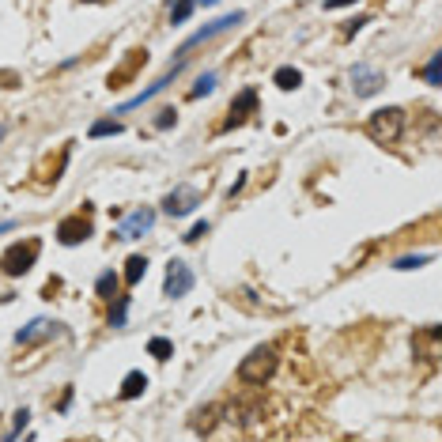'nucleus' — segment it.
<instances>
[{"label":"nucleus","instance_id":"23","mask_svg":"<svg viewBox=\"0 0 442 442\" xmlns=\"http://www.w3.org/2000/svg\"><path fill=\"white\" fill-rule=\"evenodd\" d=\"M174 122H178V110H174V106H166V110H159V117H155V128H171Z\"/></svg>","mask_w":442,"mask_h":442},{"label":"nucleus","instance_id":"12","mask_svg":"<svg viewBox=\"0 0 442 442\" xmlns=\"http://www.w3.org/2000/svg\"><path fill=\"white\" fill-rule=\"evenodd\" d=\"M50 321H42V318H38V321H30V325L27 329H19V333H15V344H35V340H42V336L46 333H50Z\"/></svg>","mask_w":442,"mask_h":442},{"label":"nucleus","instance_id":"11","mask_svg":"<svg viewBox=\"0 0 442 442\" xmlns=\"http://www.w3.org/2000/svg\"><path fill=\"white\" fill-rule=\"evenodd\" d=\"M144 390H148V374H144V371H128L125 382H122V397L133 401V397H140Z\"/></svg>","mask_w":442,"mask_h":442},{"label":"nucleus","instance_id":"20","mask_svg":"<svg viewBox=\"0 0 442 442\" xmlns=\"http://www.w3.org/2000/svg\"><path fill=\"white\" fill-rule=\"evenodd\" d=\"M148 352H151V356H155V359H171V356H174V344L166 340V336H151Z\"/></svg>","mask_w":442,"mask_h":442},{"label":"nucleus","instance_id":"10","mask_svg":"<svg viewBox=\"0 0 442 442\" xmlns=\"http://www.w3.org/2000/svg\"><path fill=\"white\" fill-rule=\"evenodd\" d=\"M253 110H257V91H242L235 102H231V117L223 122V128H235V125H242L246 117L253 114Z\"/></svg>","mask_w":442,"mask_h":442},{"label":"nucleus","instance_id":"19","mask_svg":"<svg viewBox=\"0 0 442 442\" xmlns=\"http://www.w3.org/2000/svg\"><path fill=\"white\" fill-rule=\"evenodd\" d=\"M193 8H197L193 0H174V8H171V23H174V27H182V23L189 19V15H193Z\"/></svg>","mask_w":442,"mask_h":442},{"label":"nucleus","instance_id":"4","mask_svg":"<svg viewBox=\"0 0 442 442\" xmlns=\"http://www.w3.org/2000/svg\"><path fill=\"white\" fill-rule=\"evenodd\" d=\"M246 19V15L242 12H231V15H223V19H215V23H208V27H200L197 30V35H193V38H186V42H182L178 46V57L182 61H186L189 57V53L193 50H197V46H204V42H212V38L215 35H223V30H231V27H238V23H242Z\"/></svg>","mask_w":442,"mask_h":442},{"label":"nucleus","instance_id":"31","mask_svg":"<svg viewBox=\"0 0 442 442\" xmlns=\"http://www.w3.org/2000/svg\"><path fill=\"white\" fill-rule=\"evenodd\" d=\"M4 133H8V128H0V140H4Z\"/></svg>","mask_w":442,"mask_h":442},{"label":"nucleus","instance_id":"29","mask_svg":"<svg viewBox=\"0 0 442 442\" xmlns=\"http://www.w3.org/2000/svg\"><path fill=\"white\" fill-rule=\"evenodd\" d=\"M12 227H15V223H12V220H4V223H0V235H4V231H12Z\"/></svg>","mask_w":442,"mask_h":442},{"label":"nucleus","instance_id":"15","mask_svg":"<svg viewBox=\"0 0 442 442\" xmlns=\"http://www.w3.org/2000/svg\"><path fill=\"white\" fill-rule=\"evenodd\" d=\"M272 84L280 87V91H295V87L302 84L299 68H276V76H272Z\"/></svg>","mask_w":442,"mask_h":442},{"label":"nucleus","instance_id":"25","mask_svg":"<svg viewBox=\"0 0 442 442\" xmlns=\"http://www.w3.org/2000/svg\"><path fill=\"white\" fill-rule=\"evenodd\" d=\"M423 79H427V84H439V53L427 61V68H423Z\"/></svg>","mask_w":442,"mask_h":442},{"label":"nucleus","instance_id":"26","mask_svg":"<svg viewBox=\"0 0 442 442\" xmlns=\"http://www.w3.org/2000/svg\"><path fill=\"white\" fill-rule=\"evenodd\" d=\"M27 416H30V412H27V408H19V412H15V431H12V439H15V435H19V431H23V427H27Z\"/></svg>","mask_w":442,"mask_h":442},{"label":"nucleus","instance_id":"22","mask_svg":"<svg viewBox=\"0 0 442 442\" xmlns=\"http://www.w3.org/2000/svg\"><path fill=\"white\" fill-rule=\"evenodd\" d=\"M427 261H431V253H416V257H397V261H393V269L408 272V269H420V265H427Z\"/></svg>","mask_w":442,"mask_h":442},{"label":"nucleus","instance_id":"18","mask_svg":"<svg viewBox=\"0 0 442 442\" xmlns=\"http://www.w3.org/2000/svg\"><path fill=\"white\" fill-rule=\"evenodd\" d=\"M215 91V72H204V76L193 84V91H189V99H204V95H212Z\"/></svg>","mask_w":442,"mask_h":442},{"label":"nucleus","instance_id":"27","mask_svg":"<svg viewBox=\"0 0 442 442\" xmlns=\"http://www.w3.org/2000/svg\"><path fill=\"white\" fill-rule=\"evenodd\" d=\"M367 23H371V19H367V15H359V19H352V23H348V35H356V30H363Z\"/></svg>","mask_w":442,"mask_h":442},{"label":"nucleus","instance_id":"3","mask_svg":"<svg viewBox=\"0 0 442 442\" xmlns=\"http://www.w3.org/2000/svg\"><path fill=\"white\" fill-rule=\"evenodd\" d=\"M38 253H42V242H38V238L15 242V246L4 250V257H0V269H4V276H23V272H30V265L38 261Z\"/></svg>","mask_w":442,"mask_h":442},{"label":"nucleus","instance_id":"1","mask_svg":"<svg viewBox=\"0 0 442 442\" xmlns=\"http://www.w3.org/2000/svg\"><path fill=\"white\" fill-rule=\"evenodd\" d=\"M272 371H276V348H272V344L253 348L250 356L238 363V378H242L246 385H265L272 378Z\"/></svg>","mask_w":442,"mask_h":442},{"label":"nucleus","instance_id":"6","mask_svg":"<svg viewBox=\"0 0 442 442\" xmlns=\"http://www.w3.org/2000/svg\"><path fill=\"white\" fill-rule=\"evenodd\" d=\"M197 204H200V189H197V186H178L174 193H166V200H163V212L178 220V215H189Z\"/></svg>","mask_w":442,"mask_h":442},{"label":"nucleus","instance_id":"30","mask_svg":"<svg viewBox=\"0 0 442 442\" xmlns=\"http://www.w3.org/2000/svg\"><path fill=\"white\" fill-rule=\"evenodd\" d=\"M193 4H204V8H212V4H220V0H193Z\"/></svg>","mask_w":442,"mask_h":442},{"label":"nucleus","instance_id":"13","mask_svg":"<svg viewBox=\"0 0 442 442\" xmlns=\"http://www.w3.org/2000/svg\"><path fill=\"white\" fill-rule=\"evenodd\" d=\"M144 272H148V257H144V253H133V257L125 261V284H128V287L140 284Z\"/></svg>","mask_w":442,"mask_h":442},{"label":"nucleus","instance_id":"9","mask_svg":"<svg viewBox=\"0 0 442 442\" xmlns=\"http://www.w3.org/2000/svg\"><path fill=\"white\" fill-rule=\"evenodd\" d=\"M151 227H155V212H151V208H136L122 227H117V238H140L144 231H151Z\"/></svg>","mask_w":442,"mask_h":442},{"label":"nucleus","instance_id":"8","mask_svg":"<svg viewBox=\"0 0 442 442\" xmlns=\"http://www.w3.org/2000/svg\"><path fill=\"white\" fill-rule=\"evenodd\" d=\"M57 238H61V246L87 242V238H91V220H84V215H68V220H61Z\"/></svg>","mask_w":442,"mask_h":442},{"label":"nucleus","instance_id":"28","mask_svg":"<svg viewBox=\"0 0 442 442\" xmlns=\"http://www.w3.org/2000/svg\"><path fill=\"white\" fill-rule=\"evenodd\" d=\"M348 4H356V0H325L329 12H333V8H348Z\"/></svg>","mask_w":442,"mask_h":442},{"label":"nucleus","instance_id":"7","mask_svg":"<svg viewBox=\"0 0 442 442\" xmlns=\"http://www.w3.org/2000/svg\"><path fill=\"white\" fill-rule=\"evenodd\" d=\"M385 84L382 72H374L371 64H356L352 68V87H356V95H363V99H371V95H378Z\"/></svg>","mask_w":442,"mask_h":442},{"label":"nucleus","instance_id":"2","mask_svg":"<svg viewBox=\"0 0 442 442\" xmlns=\"http://www.w3.org/2000/svg\"><path fill=\"white\" fill-rule=\"evenodd\" d=\"M367 133H371L378 144H397L401 133H405V110H401V106L374 110L371 122H367Z\"/></svg>","mask_w":442,"mask_h":442},{"label":"nucleus","instance_id":"21","mask_svg":"<svg viewBox=\"0 0 442 442\" xmlns=\"http://www.w3.org/2000/svg\"><path fill=\"white\" fill-rule=\"evenodd\" d=\"M125 314H128V295H117L114 310H110V325L122 329V325H125Z\"/></svg>","mask_w":442,"mask_h":442},{"label":"nucleus","instance_id":"16","mask_svg":"<svg viewBox=\"0 0 442 442\" xmlns=\"http://www.w3.org/2000/svg\"><path fill=\"white\" fill-rule=\"evenodd\" d=\"M95 291H99V299H114V291H117V272H102L99 284H95Z\"/></svg>","mask_w":442,"mask_h":442},{"label":"nucleus","instance_id":"24","mask_svg":"<svg viewBox=\"0 0 442 442\" xmlns=\"http://www.w3.org/2000/svg\"><path fill=\"white\" fill-rule=\"evenodd\" d=\"M208 231H212V223H193V227H189V235H186V242H200V238H204L208 235Z\"/></svg>","mask_w":442,"mask_h":442},{"label":"nucleus","instance_id":"5","mask_svg":"<svg viewBox=\"0 0 442 442\" xmlns=\"http://www.w3.org/2000/svg\"><path fill=\"white\" fill-rule=\"evenodd\" d=\"M193 291V269L186 261H171L166 265V280H163V295L166 299H182Z\"/></svg>","mask_w":442,"mask_h":442},{"label":"nucleus","instance_id":"14","mask_svg":"<svg viewBox=\"0 0 442 442\" xmlns=\"http://www.w3.org/2000/svg\"><path fill=\"white\" fill-rule=\"evenodd\" d=\"M140 64H148V57H144V53H140V50H136V53H133V61H128V64H125V68H117V72H114V76H110V87H125V79H128V76H133V72H136V68H140Z\"/></svg>","mask_w":442,"mask_h":442},{"label":"nucleus","instance_id":"17","mask_svg":"<svg viewBox=\"0 0 442 442\" xmlns=\"http://www.w3.org/2000/svg\"><path fill=\"white\" fill-rule=\"evenodd\" d=\"M117 133H122V122L106 117V122H95V125H91V133H87V136H91V140H99V136H117Z\"/></svg>","mask_w":442,"mask_h":442}]
</instances>
